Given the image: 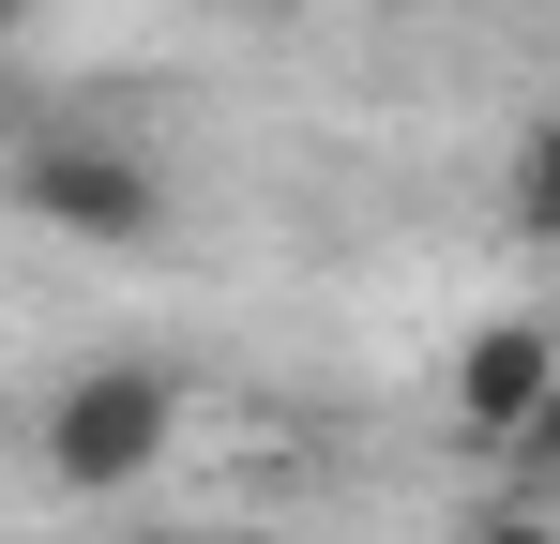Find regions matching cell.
I'll list each match as a JSON object with an SVG mask.
<instances>
[{
    "instance_id": "cell-1",
    "label": "cell",
    "mask_w": 560,
    "mask_h": 544,
    "mask_svg": "<svg viewBox=\"0 0 560 544\" xmlns=\"http://www.w3.org/2000/svg\"><path fill=\"white\" fill-rule=\"evenodd\" d=\"M183 439V393H167V363H77L61 393H46V484L61 499H137L152 469Z\"/></svg>"
},
{
    "instance_id": "cell-2",
    "label": "cell",
    "mask_w": 560,
    "mask_h": 544,
    "mask_svg": "<svg viewBox=\"0 0 560 544\" xmlns=\"http://www.w3.org/2000/svg\"><path fill=\"white\" fill-rule=\"evenodd\" d=\"M15 212L61 227V243H92V258H137L167 227V167L121 152V137H31L15 152Z\"/></svg>"
},
{
    "instance_id": "cell-3",
    "label": "cell",
    "mask_w": 560,
    "mask_h": 544,
    "mask_svg": "<svg viewBox=\"0 0 560 544\" xmlns=\"http://www.w3.org/2000/svg\"><path fill=\"white\" fill-rule=\"evenodd\" d=\"M546 393H560V318H469V333H455V424L485 453L530 439Z\"/></svg>"
},
{
    "instance_id": "cell-4",
    "label": "cell",
    "mask_w": 560,
    "mask_h": 544,
    "mask_svg": "<svg viewBox=\"0 0 560 544\" xmlns=\"http://www.w3.org/2000/svg\"><path fill=\"white\" fill-rule=\"evenodd\" d=\"M500 197H515V227H530V243H560V106L530 121V137H515V167H500Z\"/></svg>"
},
{
    "instance_id": "cell-5",
    "label": "cell",
    "mask_w": 560,
    "mask_h": 544,
    "mask_svg": "<svg viewBox=\"0 0 560 544\" xmlns=\"http://www.w3.org/2000/svg\"><path fill=\"white\" fill-rule=\"evenodd\" d=\"M515 469H530V484H546V499H560V393H546V424L515 439Z\"/></svg>"
},
{
    "instance_id": "cell-6",
    "label": "cell",
    "mask_w": 560,
    "mask_h": 544,
    "mask_svg": "<svg viewBox=\"0 0 560 544\" xmlns=\"http://www.w3.org/2000/svg\"><path fill=\"white\" fill-rule=\"evenodd\" d=\"M469 544H560V515H469Z\"/></svg>"
},
{
    "instance_id": "cell-7",
    "label": "cell",
    "mask_w": 560,
    "mask_h": 544,
    "mask_svg": "<svg viewBox=\"0 0 560 544\" xmlns=\"http://www.w3.org/2000/svg\"><path fill=\"white\" fill-rule=\"evenodd\" d=\"M15 15H31V0H0V31H15Z\"/></svg>"
}]
</instances>
